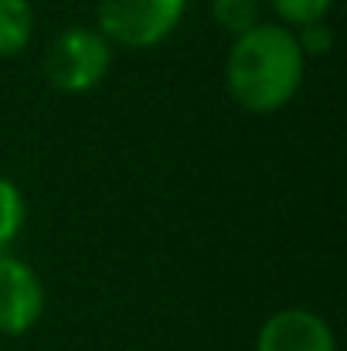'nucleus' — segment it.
<instances>
[{"label": "nucleus", "mask_w": 347, "mask_h": 351, "mask_svg": "<svg viewBox=\"0 0 347 351\" xmlns=\"http://www.w3.org/2000/svg\"><path fill=\"white\" fill-rule=\"evenodd\" d=\"M303 51L283 24H259L235 38L225 65L229 93L248 113L283 110L303 82Z\"/></svg>", "instance_id": "nucleus-1"}, {"label": "nucleus", "mask_w": 347, "mask_h": 351, "mask_svg": "<svg viewBox=\"0 0 347 351\" xmlns=\"http://www.w3.org/2000/svg\"><path fill=\"white\" fill-rule=\"evenodd\" d=\"M110 69V41L92 27L62 31L44 58V75L62 93H89Z\"/></svg>", "instance_id": "nucleus-2"}, {"label": "nucleus", "mask_w": 347, "mask_h": 351, "mask_svg": "<svg viewBox=\"0 0 347 351\" xmlns=\"http://www.w3.org/2000/svg\"><path fill=\"white\" fill-rule=\"evenodd\" d=\"M184 3L188 0H99L103 38L129 48H150L177 27Z\"/></svg>", "instance_id": "nucleus-3"}, {"label": "nucleus", "mask_w": 347, "mask_h": 351, "mask_svg": "<svg viewBox=\"0 0 347 351\" xmlns=\"http://www.w3.org/2000/svg\"><path fill=\"white\" fill-rule=\"evenodd\" d=\"M41 311H44V290L34 269L0 252V331L24 335L38 324Z\"/></svg>", "instance_id": "nucleus-4"}, {"label": "nucleus", "mask_w": 347, "mask_h": 351, "mask_svg": "<svg viewBox=\"0 0 347 351\" xmlns=\"http://www.w3.org/2000/svg\"><path fill=\"white\" fill-rule=\"evenodd\" d=\"M255 351H334V335L324 317L293 307L272 314L262 324Z\"/></svg>", "instance_id": "nucleus-5"}, {"label": "nucleus", "mask_w": 347, "mask_h": 351, "mask_svg": "<svg viewBox=\"0 0 347 351\" xmlns=\"http://www.w3.org/2000/svg\"><path fill=\"white\" fill-rule=\"evenodd\" d=\"M31 31H34V14L27 0H0V58L24 51Z\"/></svg>", "instance_id": "nucleus-6"}, {"label": "nucleus", "mask_w": 347, "mask_h": 351, "mask_svg": "<svg viewBox=\"0 0 347 351\" xmlns=\"http://www.w3.org/2000/svg\"><path fill=\"white\" fill-rule=\"evenodd\" d=\"M211 10L215 21L235 38L262 24V0H211Z\"/></svg>", "instance_id": "nucleus-7"}, {"label": "nucleus", "mask_w": 347, "mask_h": 351, "mask_svg": "<svg viewBox=\"0 0 347 351\" xmlns=\"http://www.w3.org/2000/svg\"><path fill=\"white\" fill-rule=\"evenodd\" d=\"M21 222H24V202H21V191L0 178V252L3 245L21 232Z\"/></svg>", "instance_id": "nucleus-8"}, {"label": "nucleus", "mask_w": 347, "mask_h": 351, "mask_svg": "<svg viewBox=\"0 0 347 351\" xmlns=\"http://www.w3.org/2000/svg\"><path fill=\"white\" fill-rule=\"evenodd\" d=\"M269 3L276 7V14H279L283 21H290V24H296V27L324 21L327 10L334 7V0H269Z\"/></svg>", "instance_id": "nucleus-9"}, {"label": "nucleus", "mask_w": 347, "mask_h": 351, "mask_svg": "<svg viewBox=\"0 0 347 351\" xmlns=\"http://www.w3.org/2000/svg\"><path fill=\"white\" fill-rule=\"evenodd\" d=\"M296 45H300L303 58H307V55H327L331 45H334V34H331V27H327L324 21H317V24H303L300 34H296Z\"/></svg>", "instance_id": "nucleus-10"}]
</instances>
